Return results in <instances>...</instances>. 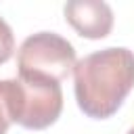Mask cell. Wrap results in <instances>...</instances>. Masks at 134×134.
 <instances>
[{
  "label": "cell",
  "mask_w": 134,
  "mask_h": 134,
  "mask_svg": "<svg viewBox=\"0 0 134 134\" xmlns=\"http://www.w3.org/2000/svg\"><path fill=\"white\" fill-rule=\"evenodd\" d=\"M63 13L67 23L82 38L100 40L113 29V10L103 0H69Z\"/></svg>",
  "instance_id": "cell-4"
},
{
  "label": "cell",
  "mask_w": 134,
  "mask_h": 134,
  "mask_svg": "<svg viewBox=\"0 0 134 134\" xmlns=\"http://www.w3.org/2000/svg\"><path fill=\"white\" fill-rule=\"evenodd\" d=\"M134 88V52L109 46L75 61L73 90L77 107L94 119L111 117Z\"/></svg>",
  "instance_id": "cell-1"
},
{
  "label": "cell",
  "mask_w": 134,
  "mask_h": 134,
  "mask_svg": "<svg viewBox=\"0 0 134 134\" xmlns=\"http://www.w3.org/2000/svg\"><path fill=\"white\" fill-rule=\"evenodd\" d=\"M13 50H15L13 29H10V25L0 17V65L6 63V61L13 57Z\"/></svg>",
  "instance_id": "cell-5"
},
{
  "label": "cell",
  "mask_w": 134,
  "mask_h": 134,
  "mask_svg": "<svg viewBox=\"0 0 134 134\" xmlns=\"http://www.w3.org/2000/svg\"><path fill=\"white\" fill-rule=\"evenodd\" d=\"M128 134H134V128H130V130H128Z\"/></svg>",
  "instance_id": "cell-7"
},
{
  "label": "cell",
  "mask_w": 134,
  "mask_h": 134,
  "mask_svg": "<svg viewBox=\"0 0 134 134\" xmlns=\"http://www.w3.org/2000/svg\"><path fill=\"white\" fill-rule=\"evenodd\" d=\"M8 109L15 124L27 130H44L52 126L63 111L61 82L42 77L6 80Z\"/></svg>",
  "instance_id": "cell-2"
},
{
  "label": "cell",
  "mask_w": 134,
  "mask_h": 134,
  "mask_svg": "<svg viewBox=\"0 0 134 134\" xmlns=\"http://www.w3.org/2000/svg\"><path fill=\"white\" fill-rule=\"evenodd\" d=\"M17 67L21 77L61 82L75 67V48L54 31H38L25 38L19 46Z\"/></svg>",
  "instance_id": "cell-3"
},
{
  "label": "cell",
  "mask_w": 134,
  "mask_h": 134,
  "mask_svg": "<svg viewBox=\"0 0 134 134\" xmlns=\"http://www.w3.org/2000/svg\"><path fill=\"white\" fill-rule=\"evenodd\" d=\"M10 124H13V117L8 109V86H6V80H0V134H6Z\"/></svg>",
  "instance_id": "cell-6"
}]
</instances>
